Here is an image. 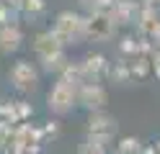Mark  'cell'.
Returning <instances> with one entry per match:
<instances>
[{
    "instance_id": "cell-15",
    "label": "cell",
    "mask_w": 160,
    "mask_h": 154,
    "mask_svg": "<svg viewBox=\"0 0 160 154\" xmlns=\"http://www.w3.org/2000/svg\"><path fill=\"white\" fill-rule=\"evenodd\" d=\"M21 10L13 8V5H8V3H0V26H8V23H16V18Z\"/></svg>"
},
{
    "instance_id": "cell-8",
    "label": "cell",
    "mask_w": 160,
    "mask_h": 154,
    "mask_svg": "<svg viewBox=\"0 0 160 154\" xmlns=\"http://www.w3.org/2000/svg\"><path fill=\"white\" fill-rule=\"evenodd\" d=\"M80 69H83L85 82H101V77L108 69V62H106L103 54H88L83 62H80Z\"/></svg>"
},
{
    "instance_id": "cell-2",
    "label": "cell",
    "mask_w": 160,
    "mask_h": 154,
    "mask_svg": "<svg viewBox=\"0 0 160 154\" xmlns=\"http://www.w3.org/2000/svg\"><path fill=\"white\" fill-rule=\"evenodd\" d=\"M78 103V87L70 85L67 80L57 77V82L52 85V90L47 92V108L57 113V116H62V113H70L72 105Z\"/></svg>"
},
{
    "instance_id": "cell-16",
    "label": "cell",
    "mask_w": 160,
    "mask_h": 154,
    "mask_svg": "<svg viewBox=\"0 0 160 154\" xmlns=\"http://www.w3.org/2000/svg\"><path fill=\"white\" fill-rule=\"evenodd\" d=\"M18 10H21V13L36 16V13L44 10V0H18Z\"/></svg>"
},
{
    "instance_id": "cell-4",
    "label": "cell",
    "mask_w": 160,
    "mask_h": 154,
    "mask_svg": "<svg viewBox=\"0 0 160 154\" xmlns=\"http://www.w3.org/2000/svg\"><path fill=\"white\" fill-rule=\"evenodd\" d=\"M78 103L83 105L85 110H103L106 103H108V92L101 82H83L78 87Z\"/></svg>"
},
{
    "instance_id": "cell-12",
    "label": "cell",
    "mask_w": 160,
    "mask_h": 154,
    "mask_svg": "<svg viewBox=\"0 0 160 154\" xmlns=\"http://www.w3.org/2000/svg\"><path fill=\"white\" fill-rule=\"evenodd\" d=\"M39 62H42V69H44V72H54V75H62V69L70 64V59H67V54H65V49L39 57Z\"/></svg>"
},
{
    "instance_id": "cell-3",
    "label": "cell",
    "mask_w": 160,
    "mask_h": 154,
    "mask_svg": "<svg viewBox=\"0 0 160 154\" xmlns=\"http://www.w3.org/2000/svg\"><path fill=\"white\" fill-rule=\"evenodd\" d=\"M116 31V23L108 13H88L85 16V39L88 41H108Z\"/></svg>"
},
{
    "instance_id": "cell-13",
    "label": "cell",
    "mask_w": 160,
    "mask_h": 154,
    "mask_svg": "<svg viewBox=\"0 0 160 154\" xmlns=\"http://www.w3.org/2000/svg\"><path fill=\"white\" fill-rule=\"evenodd\" d=\"M78 154H106V141L88 136V139L78 147Z\"/></svg>"
},
{
    "instance_id": "cell-10",
    "label": "cell",
    "mask_w": 160,
    "mask_h": 154,
    "mask_svg": "<svg viewBox=\"0 0 160 154\" xmlns=\"http://www.w3.org/2000/svg\"><path fill=\"white\" fill-rule=\"evenodd\" d=\"M31 116V105L23 100H13V103H3L0 105V118L8 121V123H18Z\"/></svg>"
},
{
    "instance_id": "cell-17",
    "label": "cell",
    "mask_w": 160,
    "mask_h": 154,
    "mask_svg": "<svg viewBox=\"0 0 160 154\" xmlns=\"http://www.w3.org/2000/svg\"><path fill=\"white\" fill-rule=\"evenodd\" d=\"M11 136H13L11 123H8V121H0V149H3V144H11Z\"/></svg>"
},
{
    "instance_id": "cell-7",
    "label": "cell",
    "mask_w": 160,
    "mask_h": 154,
    "mask_svg": "<svg viewBox=\"0 0 160 154\" xmlns=\"http://www.w3.org/2000/svg\"><path fill=\"white\" fill-rule=\"evenodd\" d=\"M108 18H111L116 26L134 23V21L139 18V5L134 3V0H114L111 10H108Z\"/></svg>"
},
{
    "instance_id": "cell-9",
    "label": "cell",
    "mask_w": 160,
    "mask_h": 154,
    "mask_svg": "<svg viewBox=\"0 0 160 154\" xmlns=\"http://www.w3.org/2000/svg\"><path fill=\"white\" fill-rule=\"evenodd\" d=\"M21 41H23V31L18 28V23L0 26V51H3V54L18 51L21 49Z\"/></svg>"
},
{
    "instance_id": "cell-1",
    "label": "cell",
    "mask_w": 160,
    "mask_h": 154,
    "mask_svg": "<svg viewBox=\"0 0 160 154\" xmlns=\"http://www.w3.org/2000/svg\"><path fill=\"white\" fill-rule=\"evenodd\" d=\"M52 34L59 39L62 46L80 44V41H85V18L80 13H72V10H62L54 21Z\"/></svg>"
},
{
    "instance_id": "cell-5",
    "label": "cell",
    "mask_w": 160,
    "mask_h": 154,
    "mask_svg": "<svg viewBox=\"0 0 160 154\" xmlns=\"http://www.w3.org/2000/svg\"><path fill=\"white\" fill-rule=\"evenodd\" d=\"M85 128H88V136L101 139V141L108 144V139L116 133L119 123H116L114 116H108V113H103V110H93L91 118H88V126H85Z\"/></svg>"
},
{
    "instance_id": "cell-11",
    "label": "cell",
    "mask_w": 160,
    "mask_h": 154,
    "mask_svg": "<svg viewBox=\"0 0 160 154\" xmlns=\"http://www.w3.org/2000/svg\"><path fill=\"white\" fill-rule=\"evenodd\" d=\"M59 49H65V46L59 44V39L52 34V28H49V31H42V34H36V39H34V51H36V57L52 54V51H59Z\"/></svg>"
},
{
    "instance_id": "cell-18",
    "label": "cell",
    "mask_w": 160,
    "mask_h": 154,
    "mask_svg": "<svg viewBox=\"0 0 160 154\" xmlns=\"http://www.w3.org/2000/svg\"><path fill=\"white\" fill-rule=\"evenodd\" d=\"M132 149H137V141L134 139H127L124 141V152H132Z\"/></svg>"
},
{
    "instance_id": "cell-14",
    "label": "cell",
    "mask_w": 160,
    "mask_h": 154,
    "mask_svg": "<svg viewBox=\"0 0 160 154\" xmlns=\"http://www.w3.org/2000/svg\"><path fill=\"white\" fill-rule=\"evenodd\" d=\"M80 5L88 13H108L111 5H114V0H80Z\"/></svg>"
},
{
    "instance_id": "cell-6",
    "label": "cell",
    "mask_w": 160,
    "mask_h": 154,
    "mask_svg": "<svg viewBox=\"0 0 160 154\" xmlns=\"http://www.w3.org/2000/svg\"><path fill=\"white\" fill-rule=\"evenodd\" d=\"M8 77H11L13 87H18V90H34L39 82V72L28 62H16L11 67V72H8Z\"/></svg>"
}]
</instances>
